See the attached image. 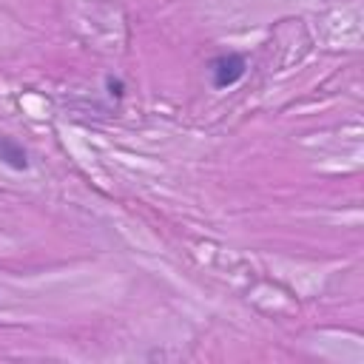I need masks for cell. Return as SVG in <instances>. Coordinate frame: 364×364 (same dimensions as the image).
I'll use <instances>...</instances> for the list:
<instances>
[{"label":"cell","mask_w":364,"mask_h":364,"mask_svg":"<svg viewBox=\"0 0 364 364\" xmlns=\"http://www.w3.org/2000/svg\"><path fill=\"white\" fill-rule=\"evenodd\" d=\"M0 162L9 165L11 171H28V154L11 136H0Z\"/></svg>","instance_id":"2"},{"label":"cell","mask_w":364,"mask_h":364,"mask_svg":"<svg viewBox=\"0 0 364 364\" xmlns=\"http://www.w3.org/2000/svg\"><path fill=\"white\" fill-rule=\"evenodd\" d=\"M105 91L111 100H122L125 97V82L119 77H105Z\"/></svg>","instance_id":"3"},{"label":"cell","mask_w":364,"mask_h":364,"mask_svg":"<svg viewBox=\"0 0 364 364\" xmlns=\"http://www.w3.org/2000/svg\"><path fill=\"white\" fill-rule=\"evenodd\" d=\"M245 71H247V60L239 51L216 54L208 63V77H210V85L213 88H230V85H236L245 77Z\"/></svg>","instance_id":"1"}]
</instances>
